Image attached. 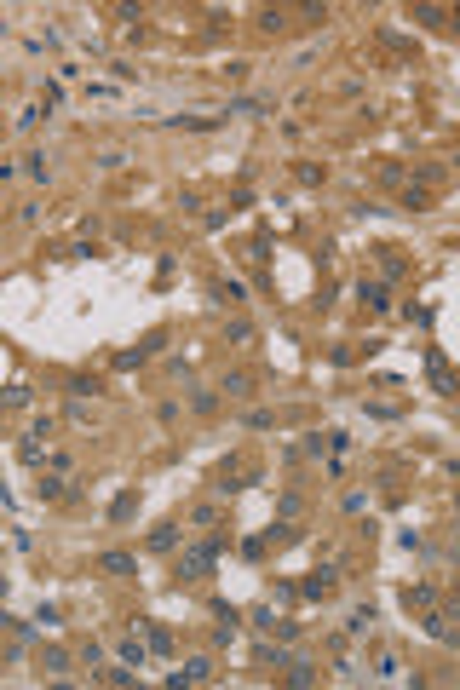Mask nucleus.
<instances>
[{"label": "nucleus", "mask_w": 460, "mask_h": 690, "mask_svg": "<svg viewBox=\"0 0 460 690\" xmlns=\"http://www.w3.org/2000/svg\"><path fill=\"white\" fill-rule=\"evenodd\" d=\"M98 564H104V569H115V576H127V569H133V558H127V553H104Z\"/></svg>", "instance_id": "obj_1"}, {"label": "nucleus", "mask_w": 460, "mask_h": 690, "mask_svg": "<svg viewBox=\"0 0 460 690\" xmlns=\"http://www.w3.org/2000/svg\"><path fill=\"white\" fill-rule=\"evenodd\" d=\"M225 391H230V397H248V391H253V380H248V374H230V380H225Z\"/></svg>", "instance_id": "obj_2"}]
</instances>
